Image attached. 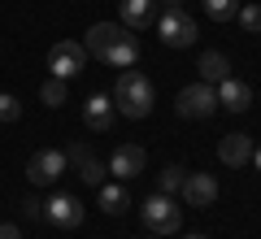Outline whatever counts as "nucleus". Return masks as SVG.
Returning a JSON list of instances; mask_svg holds the SVG:
<instances>
[{"label": "nucleus", "instance_id": "11", "mask_svg": "<svg viewBox=\"0 0 261 239\" xmlns=\"http://www.w3.org/2000/svg\"><path fill=\"white\" fill-rule=\"evenodd\" d=\"M135 61H140V35L122 26L118 39H113V48L105 52V65H113V70H130Z\"/></svg>", "mask_w": 261, "mask_h": 239}, {"label": "nucleus", "instance_id": "27", "mask_svg": "<svg viewBox=\"0 0 261 239\" xmlns=\"http://www.w3.org/2000/svg\"><path fill=\"white\" fill-rule=\"evenodd\" d=\"M183 239H209V235H183Z\"/></svg>", "mask_w": 261, "mask_h": 239}, {"label": "nucleus", "instance_id": "18", "mask_svg": "<svg viewBox=\"0 0 261 239\" xmlns=\"http://www.w3.org/2000/svg\"><path fill=\"white\" fill-rule=\"evenodd\" d=\"M100 209L109 213V218L126 213V209H130V196H126V187H118V183H100Z\"/></svg>", "mask_w": 261, "mask_h": 239}, {"label": "nucleus", "instance_id": "9", "mask_svg": "<svg viewBox=\"0 0 261 239\" xmlns=\"http://www.w3.org/2000/svg\"><path fill=\"white\" fill-rule=\"evenodd\" d=\"M65 161H74V166H79V178H83L87 187H100L105 174H109V170H105V161H96V156L87 152V144H79V139L65 148Z\"/></svg>", "mask_w": 261, "mask_h": 239}, {"label": "nucleus", "instance_id": "26", "mask_svg": "<svg viewBox=\"0 0 261 239\" xmlns=\"http://www.w3.org/2000/svg\"><path fill=\"white\" fill-rule=\"evenodd\" d=\"M252 166H257V170H261V144H257V148H252Z\"/></svg>", "mask_w": 261, "mask_h": 239}, {"label": "nucleus", "instance_id": "6", "mask_svg": "<svg viewBox=\"0 0 261 239\" xmlns=\"http://www.w3.org/2000/svg\"><path fill=\"white\" fill-rule=\"evenodd\" d=\"M61 174H65V152H57V148H39V152H31L27 178L35 187H53Z\"/></svg>", "mask_w": 261, "mask_h": 239}, {"label": "nucleus", "instance_id": "10", "mask_svg": "<svg viewBox=\"0 0 261 239\" xmlns=\"http://www.w3.org/2000/svg\"><path fill=\"white\" fill-rule=\"evenodd\" d=\"M178 192H183V200L192 204V209H209V204L218 200V178L214 174H187Z\"/></svg>", "mask_w": 261, "mask_h": 239}, {"label": "nucleus", "instance_id": "15", "mask_svg": "<svg viewBox=\"0 0 261 239\" xmlns=\"http://www.w3.org/2000/svg\"><path fill=\"white\" fill-rule=\"evenodd\" d=\"M122 26L126 31L157 26V0H122Z\"/></svg>", "mask_w": 261, "mask_h": 239}, {"label": "nucleus", "instance_id": "7", "mask_svg": "<svg viewBox=\"0 0 261 239\" xmlns=\"http://www.w3.org/2000/svg\"><path fill=\"white\" fill-rule=\"evenodd\" d=\"M144 166H148V152H144L140 144H118L113 156L105 161V170H109L113 178H140Z\"/></svg>", "mask_w": 261, "mask_h": 239}, {"label": "nucleus", "instance_id": "20", "mask_svg": "<svg viewBox=\"0 0 261 239\" xmlns=\"http://www.w3.org/2000/svg\"><path fill=\"white\" fill-rule=\"evenodd\" d=\"M183 178H187V170H183V166H166V170L157 174V187H161L166 196H174L178 187H183Z\"/></svg>", "mask_w": 261, "mask_h": 239}, {"label": "nucleus", "instance_id": "12", "mask_svg": "<svg viewBox=\"0 0 261 239\" xmlns=\"http://www.w3.org/2000/svg\"><path fill=\"white\" fill-rule=\"evenodd\" d=\"M218 161L222 166H231V170H240V166H248L252 161V135H222L218 139Z\"/></svg>", "mask_w": 261, "mask_h": 239}, {"label": "nucleus", "instance_id": "13", "mask_svg": "<svg viewBox=\"0 0 261 239\" xmlns=\"http://www.w3.org/2000/svg\"><path fill=\"white\" fill-rule=\"evenodd\" d=\"M218 104H222L226 113H244L252 104V87L244 83V78H222V83H218Z\"/></svg>", "mask_w": 261, "mask_h": 239}, {"label": "nucleus", "instance_id": "21", "mask_svg": "<svg viewBox=\"0 0 261 239\" xmlns=\"http://www.w3.org/2000/svg\"><path fill=\"white\" fill-rule=\"evenodd\" d=\"M205 13L214 22H231L235 13H240V0H205Z\"/></svg>", "mask_w": 261, "mask_h": 239}, {"label": "nucleus", "instance_id": "17", "mask_svg": "<svg viewBox=\"0 0 261 239\" xmlns=\"http://www.w3.org/2000/svg\"><path fill=\"white\" fill-rule=\"evenodd\" d=\"M200 83H222V78H231V61H226L222 52H200Z\"/></svg>", "mask_w": 261, "mask_h": 239}, {"label": "nucleus", "instance_id": "24", "mask_svg": "<svg viewBox=\"0 0 261 239\" xmlns=\"http://www.w3.org/2000/svg\"><path fill=\"white\" fill-rule=\"evenodd\" d=\"M22 218H31V222H39V218H44V204H39L35 196H27V200H22Z\"/></svg>", "mask_w": 261, "mask_h": 239}, {"label": "nucleus", "instance_id": "28", "mask_svg": "<svg viewBox=\"0 0 261 239\" xmlns=\"http://www.w3.org/2000/svg\"><path fill=\"white\" fill-rule=\"evenodd\" d=\"M166 5H178V0H166Z\"/></svg>", "mask_w": 261, "mask_h": 239}, {"label": "nucleus", "instance_id": "8", "mask_svg": "<svg viewBox=\"0 0 261 239\" xmlns=\"http://www.w3.org/2000/svg\"><path fill=\"white\" fill-rule=\"evenodd\" d=\"M44 218L53 222V226H61V230H74L79 222H83V204H79V196L57 192V196L44 200Z\"/></svg>", "mask_w": 261, "mask_h": 239}, {"label": "nucleus", "instance_id": "23", "mask_svg": "<svg viewBox=\"0 0 261 239\" xmlns=\"http://www.w3.org/2000/svg\"><path fill=\"white\" fill-rule=\"evenodd\" d=\"M22 118V104H18V96H0V122H18Z\"/></svg>", "mask_w": 261, "mask_h": 239}, {"label": "nucleus", "instance_id": "5", "mask_svg": "<svg viewBox=\"0 0 261 239\" xmlns=\"http://www.w3.org/2000/svg\"><path fill=\"white\" fill-rule=\"evenodd\" d=\"M83 65H87V48L74 44V39H57V44L48 48V74H53V78H65V83H70Z\"/></svg>", "mask_w": 261, "mask_h": 239}, {"label": "nucleus", "instance_id": "19", "mask_svg": "<svg viewBox=\"0 0 261 239\" xmlns=\"http://www.w3.org/2000/svg\"><path fill=\"white\" fill-rule=\"evenodd\" d=\"M39 100H44L48 109H57V104H65V78H53V74H48L44 83H39Z\"/></svg>", "mask_w": 261, "mask_h": 239}, {"label": "nucleus", "instance_id": "25", "mask_svg": "<svg viewBox=\"0 0 261 239\" xmlns=\"http://www.w3.org/2000/svg\"><path fill=\"white\" fill-rule=\"evenodd\" d=\"M0 239H22V230L13 222H0Z\"/></svg>", "mask_w": 261, "mask_h": 239}, {"label": "nucleus", "instance_id": "4", "mask_svg": "<svg viewBox=\"0 0 261 239\" xmlns=\"http://www.w3.org/2000/svg\"><path fill=\"white\" fill-rule=\"evenodd\" d=\"M140 218H144V226H148V230H157V235H174V230H178V222H183V213H178L174 196L157 192V196H148V200H144Z\"/></svg>", "mask_w": 261, "mask_h": 239}, {"label": "nucleus", "instance_id": "22", "mask_svg": "<svg viewBox=\"0 0 261 239\" xmlns=\"http://www.w3.org/2000/svg\"><path fill=\"white\" fill-rule=\"evenodd\" d=\"M235 18H240L244 31H252V35H257V31H261V5H240V13H235Z\"/></svg>", "mask_w": 261, "mask_h": 239}, {"label": "nucleus", "instance_id": "2", "mask_svg": "<svg viewBox=\"0 0 261 239\" xmlns=\"http://www.w3.org/2000/svg\"><path fill=\"white\" fill-rule=\"evenodd\" d=\"M157 35L166 48H192L196 44V22L183 13V5H166V13H157Z\"/></svg>", "mask_w": 261, "mask_h": 239}, {"label": "nucleus", "instance_id": "14", "mask_svg": "<svg viewBox=\"0 0 261 239\" xmlns=\"http://www.w3.org/2000/svg\"><path fill=\"white\" fill-rule=\"evenodd\" d=\"M113 96H105V92H92L87 96V104H83V122H87V130H109L113 126Z\"/></svg>", "mask_w": 261, "mask_h": 239}, {"label": "nucleus", "instance_id": "16", "mask_svg": "<svg viewBox=\"0 0 261 239\" xmlns=\"http://www.w3.org/2000/svg\"><path fill=\"white\" fill-rule=\"evenodd\" d=\"M118 31H122V22H96V26L87 31V39H83L87 57H100V61H105V52L113 48V39H118Z\"/></svg>", "mask_w": 261, "mask_h": 239}, {"label": "nucleus", "instance_id": "3", "mask_svg": "<svg viewBox=\"0 0 261 239\" xmlns=\"http://www.w3.org/2000/svg\"><path fill=\"white\" fill-rule=\"evenodd\" d=\"M174 109H178V118H192V122L209 118V113H218V87L214 83H187L178 92Z\"/></svg>", "mask_w": 261, "mask_h": 239}, {"label": "nucleus", "instance_id": "1", "mask_svg": "<svg viewBox=\"0 0 261 239\" xmlns=\"http://www.w3.org/2000/svg\"><path fill=\"white\" fill-rule=\"evenodd\" d=\"M152 100H157V92H152L148 74H140V70H122L118 74V83H113V109H118L122 118H130V122L148 118Z\"/></svg>", "mask_w": 261, "mask_h": 239}]
</instances>
